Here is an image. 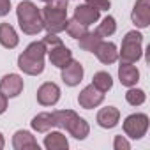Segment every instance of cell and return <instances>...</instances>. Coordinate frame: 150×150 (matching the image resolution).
<instances>
[{"instance_id": "1", "label": "cell", "mask_w": 150, "mask_h": 150, "mask_svg": "<svg viewBox=\"0 0 150 150\" xmlns=\"http://www.w3.org/2000/svg\"><path fill=\"white\" fill-rule=\"evenodd\" d=\"M44 55H46V44L42 41L30 42L27 50L18 57V67L30 76H37L44 71Z\"/></svg>"}, {"instance_id": "2", "label": "cell", "mask_w": 150, "mask_h": 150, "mask_svg": "<svg viewBox=\"0 0 150 150\" xmlns=\"http://www.w3.org/2000/svg\"><path fill=\"white\" fill-rule=\"evenodd\" d=\"M67 4L69 0H50V2H46V7L41 11V16H42V25L48 32L58 34L65 30Z\"/></svg>"}, {"instance_id": "3", "label": "cell", "mask_w": 150, "mask_h": 150, "mask_svg": "<svg viewBox=\"0 0 150 150\" xmlns=\"http://www.w3.org/2000/svg\"><path fill=\"white\" fill-rule=\"evenodd\" d=\"M53 115H55L57 127L65 129L72 138L85 139L88 136L90 127H88L87 120L81 118L76 111H72V110H58V111H53Z\"/></svg>"}, {"instance_id": "4", "label": "cell", "mask_w": 150, "mask_h": 150, "mask_svg": "<svg viewBox=\"0 0 150 150\" xmlns=\"http://www.w3.org/2000/svg\"><path fill=\"white\" fill-rule=\"evenodd\" d=\"M16 16H18L20 28H21L23 34H27V35H37V34L44 28L41 11L35 7L34 2H30V0H23V2L18 6Z\"/></svg>"}, {"instance_id": "5", "label": "cell", "mask_w": 150, "mask_h": 150, "mask_svg": "<svg viewBox=\"0 0 150 150\" xmlns=\"http://www.w3.org/2000/svg\"><path fill=\"white\" fill-rule=\"evenodd\" d=\"M141 42H143V35L136 30H131L125 34L124 41H122V50L118 53L120 62H127V64H134L141 58L143 50H141Z\"/></svg>"}, {"instance_id": "6", "label": "cell", "mask_w": 150, "mask_h": 150, "mask_svg": "<svg viewBox=\"0 0 150 150\" xmlns=\"http://www.w3.org/2000/svg\"><path fill=\"white\" fill-rule=\"evenodd\" d=\"M146 131H148V117L145 113H134L124 120V132L132 139L143 138Z\"/></svg>"}, {"instance_id": "7", "label": "cell", "mask_w": 150, "mask_h": 150, "mask_svg": "<svg viewBox=\"0 0 150 150\" xmlns=\"http://www.w3.org/2000/svg\"><path fill=\"white\" fill-rule=\"evenodd\" d=\"M103 101H104V92L97 90L94 85L85 87V88L80 92V96H78V103H80V106L85 108V110L97 108Z\"/></svg>"}, {"instance_id": "8", "label": "cell", "mask_w": 150, "mask_h": 150, "mask_svg": "<svg viewBox=\"0 0 150 150\" xmlns=\"http://www.w3.org/2000/svg\"><path fill=\"white\" fill-rule=\"evenodd\" d=\"M131 20L138 28H146L150 25V0H136Z\"/></svg>"}, {"instance_id": "9", "label": "cell", "mask_w": 150, "mask_h": 150, "mask_svg": "<svg viewBox=\"0 0 150 150\" xmlns=\"http://www.w3.org/2000/svg\"><path fill=\"white\" fill-rule=\"evenodd\" d=\"M23 90V80L20 74H6L0 80V92H2L7 99L20 96Z\"/></svg>"}, {"instance_id": "10", "label": "cell", "mask_w": 150, "mask_h": 150, "mask_svg": "<svg viewBox=\"0 0 150 150\" xmlns=\"http://www.w3.org/2000/svg\"><path fill=\"white\" fill-rule=\"evenodd\" d=\"M58 99H60V88H58L57 83L48 81V83H42L37 88V101H39V104L53 106V104L58 103Z\"/></svg>"}, {"instance_id": "11", "label": "cell", "mask_w": 150, "mask_h": 150, "mask_svg": "<svg viewBox=\"0 0 150 150\" xmlns=\"http://www.w3.org/2000/svg\"><path fill=\"white\" fill-rule=\"evenodd\" d=\"M62 80L69 87H76L83 80V65L76 60H71L65 67H62Z\"/></svg>"}, {"instance_id": "12", "label": "cell", "mask_w": 150, "mask_h": 150, "mask_svg": "<svg viewBox=\"0 0 150 150\" xmlns=\"http://www.w3.org/2000/svg\"><path fill=\"white\" fill-rule=\"evenodd\" d=\"M46 51H48V55H50V62H51L55 67H58V69L65 67V65L72 60V51H71L69 48H65L64 44L50 46V48H46Z\"/></svg>"}, {"instance_id": "13", "label": "cell", "mask_w": 150, "mask_h": 150, "mask_svg": "<svg viewBox=\"0 0 150 150\" xmlns=\"http://www.w3.org/2000/svg\"><path fill=\"white\" fill-rule=\"evenodd\" d=\"M118 80L124 87H134L138 81H139V71L132 65V64H127V62H120V67H118Z\"/></svg>"}, {"instance_id": "14", "label": "cell", "mask_w": 150, "mask_h": 150, "mask_svg": "<svg viewBox=\"0 0 150 150\" xmlns=\"http://www.w3.org/2000/svg\"><path fill=\"white\" fill-rule=\"evenodd\" d=\"M96 118H97V124L103 129H113L118 124V120H120V111L115 106H106V108L99 110Z\"/></svg>"}, {"instance_id": "15", "label": "cell", "mask_w": 150, "mask_h": 150, "mask_svg": "<svg viewBox=\"0 0 150 150\" xmlns=\"http://www.w3.org/2000/svg\"><path fill=\"white\" fill-rule=\"evenodd\" d=\"M99 14H101V11H97L96 7H92V6H88V4L78 6L76 9H74V20L80 21V23L85 25V27L96 23V21L99 20Z\"/></svg>"}, {"instance_id": "16", "label": "cell", "mask_w": 150, "mask_h": 150, "mask_svg": "<svg viewBox=\"0 0 150 150\" xmlns=\"http://www.w3.org/2000/svg\"><path fill=\"white\" fill-rule=\"evenodd\" d=\"M94 53L97 55V58L103 64H108V65L113 64V62H117V58H118V51H117L115 42H108V41H101Z\"/></svg>"}, {"instance_id": "17", "label": "cell", "mask_w": 150, "mask_h": 150, "mask_svg": "<svg viewBox=\"0 0 150 150\" xmlns=\"http://www.w3.org/2000/svg\"><path fill=\"white\" fill-rule=\"evenodd\" d=\"M13 146L16 150H27V148H37L39 150L37 139L28 131H18V132H14V136H13Z\"/></svg>"}, {"instance_id": "18", "label": "cell", "mask_w": 150, "mask_h": 150, "mask_svg": "<svg viewBox=\"0 0 150 150\" xmlns=\"http://www.w3.org/2000/svg\"><path fill=\"white\" fill-rule=\"evenodd\" d=\"M18 42H20V37L16 30L9 23H0V44L7 50H13L18 46Z\"/></svg>"}, {"instance_id": "19", "label": "cell", "mask_w": 150, "mask_h": 150, "mask_svg": "<svg viewBox=\"0 0 150 150\" xmlns=\"http://www.w3.org/2000/svg\"><path fill=\"white\" fill-rule=\"evenodd\" d=\"M32 129L37 131V132H48L50 129L57 127V122H55V115L53 113H39L32 118Z\"/></svg>"}, {"instance_id": "20", "label": "cell", "mask_w": 150, "mask_h": 150, "mask_svg": "<svg viewBox=\"0 0 150 150\" xmlns=\"http://www.w3.org/2000/svg\"><path fill=\"white\" fill-rule=\"evenodd\" d=\"M44 146L48 150H67L69 148V141L62 132H48V136L44 138Z\"/></svg>"}, {"instance_id": "21", "label": "cell", "mask_w": 150, "mask_h": 150, "mask_svg": "<svg viewBox=\"0 0 150 150\" xmlns=\"http://www.w3.org/2000/svg\"><path fill=\"white\" fill-rule=\"evenodd\" d=\"M101 39H103V37H101L97 32H87V34H85V35H81L78 41H80V48H81V50L94 53V51H96V48L99 46Z\"/></svg>"}, {"instance_id": "22", "label": "cell", "mask_w": 150, "mask_h": 150, "mask_svg": "<svg viewBox=\"0 0 150 150\" xmlns=\"http://www.w3.org/2000/svg\"><path fill=\"white\" fill-rule=\"evenodd\" d=\"M92 80H94L92 85H94L97 90H101V92H108V90H111V87H113V80H111V76H110L108 72H104V71L96 72Z\"/></svg>"}, {"instance_id": "23", "label": "cell", "mask_w": 150, "mask_h": 150, "mask_svg": "<svg viewBox=\"0 0 150 150\" xmlns=\"http://www.w3.org/2000/svg\"><path fill=\"white\" fill-rule=\"evenodd\" d=\"M115 30H117V21H115V18H113V16H106V18L103 20V23L97 27L96 32H97L101 37H110V35L115 34Z\"/></svg>"}, {"instance_id": "24", "label": "cell", "mask_w": 150, "mask_h": 150, "mask_svg": "<svg viewBox=\"0 0 150 150\" xmlns=\"http://www.w3.org/2000/svg\"><path fill=\"white\" fill-rule=\"evenodd\" d=\"M65 30H67V34L71 35V37H74V39H80L81 35H85L88 30H87V27L85 25H81L80 21H76V20H67V23H65Z\"/></svg>"}, {"instance_id": "25", "label": "cell", "mask_w": 150, "mask_h": 150, "mask_svg": "<svg viewBox=\"0 0 150 150\" xmlns=\"http://www.w3.org/2000/svg\"><path fill=\"white\" fill-rule=\"evenodd\" d=\"M145 99H146V94L143 92V90H139V88H129L127 90V94H125V101L131 104V106H139V104H143L145 103Z\"/></svg>"}, {"instance_id": "26", "label": "cell", "mask_w": 150, "mask_h": 150, "mask_svg": "<svg viewBox=\"0 0 150 150\" xmlns=\"http://www.w3.org/2000/svg\"><path fill=\"white\" fill-rule=\"evenodd\" d=\"M113 148H115V150H129V148H131V143H129L122 134H118V136H115V139H113Z\"/></svg>"}, {"instance_id": "27", "label": "cell", "mask_w": 150, "mask_h": 150, "mask_svg": "<svg viewBox=\"0 0 150 150\" xmlns=\"http://www.w3.org/2000/svg\"><path fill=\"white\" fill-rule=\"evenodd\" d=\"M87 4L96 7L97 11H108L111 7V2L110 0H87Z\"/></svg>"}, {"instance_id": "28", "label": "cell", "mask_w": 150, "mask_h": 150, "mask_svg": "<svg viewBox=\"0 0 150 150\" xmlns=\"http://www.w3.org/2000/svg\"><path fill=\"white\" fill-rule=\"evenodd\" d=\"M42 42L46 44V48H50V46H57V44H62L60 37H57V34H51V32H48V35L42 39Z\"/></svg>"}, {"instance_id": "29", "label": "cell", "mask_w": 150, "mask_h": 150, "mask_svg": "<svg viewBox=\"0 0 150 150\" xmlns=\"http://www.w3.org/2000/svg\"><path fill=\"white\" fill-rule=\"evenodd\" d=\"M11 11V2L9 0H0V16H6Z\"/></svg>"}, {"instance_id": "30", "label": "cell", "mask_w": 150, "mask_h": 150, "mask_svg": "<svg viewBox=\"0 0 150 150\" xmlns=\"http://www.w3.org/2000/svg\"><path fill=\"white\" fill-rule=\"evenodd\" d=\"M6 110H7V97L0 92V115H2Z\"/></svg>"}, {"instance_id": "31", "label": "cell", "mask_w": 150, "mask_h": 150, "mask_svg": "<svg viewBox=\"0 0 150 150\" xmlns=\"http://www.w3.org/2000/svg\"><path fill=\"white\" fill-rule=\"evenodd\" d=\"M4 145H6V141H4V136H2V132H0V150L4 148Z\"/></svg>"}, {"instance_id": "32", "label": "cell", "mask_w": 150, "mask_h": 150, "mask_svg": "<svg viewBox=\"0 0 150 150\" xmlns=\"http://www.w3.org/2000/svg\"><path fill=\"white\" fill-rule=\"evenodd\" d=\"M42 2H50V0H42Z\"/></svg>"}]
</instances>
